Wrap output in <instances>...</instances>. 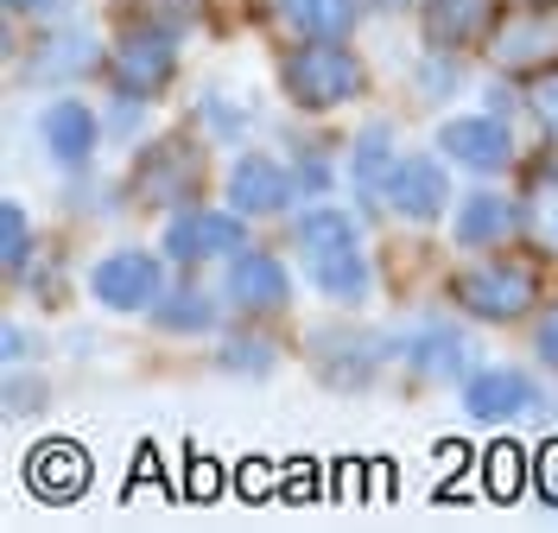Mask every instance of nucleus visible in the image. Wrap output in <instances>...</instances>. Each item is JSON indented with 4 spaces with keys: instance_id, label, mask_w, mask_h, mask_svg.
Here are the masks:
<instances>
[{
    "instance_id": "nucleus-2",
    "label": "nucleus",
    "mask_w": 558,
    "mask_h": 533,
    "mask_svg": "<svg viewBox=\"0 0 558 533\" xmlns=\"http://www.w3.org/2000/svg\"><path fill=\"white\" fill-rule=\"evenodd\" d=\"M89 292L102 299L108 312H146V305H159V261L140 249L108 254L102 267L89 274Z\"/></svg>"
},
{
    "instance_id": "nucleus-5",
    "label": "nucleus",
    "mask_w": 558,
    "mask_h": 533,
    "mask_svg": "<svg viewBox=\"0 0 558 533\" xmlns=\"http://www.w3.org/2000/svg\"><path fill=\"white\" fill-rule=\"evenodd\" d=\"M438 146L451 153L457 166H476V172H501L508 166V128L501 121H483V114H470V121H451L445 134H438Z\"/></svg>"
},
{
    "instance_id": "nucleus-18",
    "label": "nucleus",
    "mask_w": 558,
    "mask_h": 533,
    "mask_svg": "<svg viewBox=\"0 0 558 533\" xmlns=\"http://www.w3.org/2000/svg\"><path fill=\"white\" fill-rule=\"evenodd\" d=\"M299 249L324 254V249H355V222L343 210H305L299 216Z\"/></svg>"
},
{
    "instance_id": "nucleus-24",
    "label": "nucleus",
    "mask_w": 558,
    "mask_h": 533,
    "mask_svg": "<svg viewBox=\"0 0 558 533\" xmlns=\"http://www.w3.org/2000/svg\"><path fill=\"white\" fill-rule=\"evenodd\" d=\"M7 7H13V13H33V7H45V0H7Z\"/></svg>"
},
{
    "instance_id": "nucleus-23",
    "label": "nucleus",
    "mask_w": 558,
    "mask_h": 533,
    "mask_svg": "<svg viewBox=\"0 0 558 533\" xmlns=\"http://www.w3.org/2000/svg\"><path fill=\"white\" fill-rule=\"evenodd\" d=\"M539 355H546V362L558 368V312L546 318V330H539Z\"/></svg>"
},
{
    "instance_id": "nucleus-20",
    "label": "nucleus",
    "mask_w": 558,
    "mask_h": 533,
    "mask_svg": "<svg viewBox=\"0 0 558 533\" xmlns=\"http://www.w3.org/2000/svg\"><path fill=\"white\" fill-rule=\"evenodd\" d=\"M204 114H209V128H216V134H242V121H247L242 108L229 102V96H216V89L204 96Z\"/></svg>"
},
{
    "instance_id": "nucleus-16",
    "label": "nucleus",
    "mask_w": 558,
    "mask_h": 533,
    "mask_svg": "<svg viewBox=\"0 0 558 533\" xmlns=\"http://www.w3.org/2000/svg\"><path fill=\"white\" fill-rule=\"evenodd\" d=\"M349 0H286V20H292V33L305 38H337L349 26Z\"/></svg>"
},
{
    "instance_id": "nucleus-17",
    "label": "nucleus",
    "mask_w": 558,
    "mask_h": 533,
    "mask_svg": "<svg viewBox=\"0 0 558 533\" xmlns=\"http://www.w3.org/2000/svg\"><path fill=\"white\" fill-rule=\"evenodd\" d=\"M38 64L51 76H83L89 64H96V38L89 33H51L45 45H38Z\"/></svg>"
},
{
    "instance_id": "nucleus-6",
    "label": "nucleus",
    "mask_w": 558,
    "mask_h": 533,
    "mask_svg": "<svg viewBox=\"0 0 558 533\" xmlns=\"http://www.w3.org/2000/svg\"><path fill=\"white\" fill-rule=\"evenodd\" d=\"M387 204L400 216H413V222H432V216L445 210V172L432 159H400L387 172Z\"/></svg>"
},
{
    "instance_id": "nucleus-1",
    "label": "nucleus",
    "mask_w": 558,
    "mask_h": 533,
    "mask_svg": "<svg viewBox=\"0 0 558 533\" xmlns=\"http://www.w3.org/2000/svg\"><path fill=\"white\" fill-rule=\"evenodd\" d=\"M286 89H292V102H305V108H337L349 102L355 89H362V64L349 58L343 45H305V51H292L286 58Z\"/></svg>"
},
{
    "instance_id": "nucleus-21",
    "label": "nucleus",
    "mask_w": 558,
    "mask_h": 533,
    "mask_svg": "<svg viewBox=\"0 0 558 533\" xmlns=\"http://www.w3.org/2000/svg\"><path fill=\"white\" fill-rule=\"evenodd\" d=\"M222 362H229V368H254V375H267V368H274V350H267V343H235Z\"/></svg>"
},
{
    "instance_id": "nucleus-12",
    "label": "nucleus",
    "mask_w": 558,
    "mask_h": 533,
    "mask_svg": "<svg viewBox=\"0 0 558 533\" xmlns=\"http://www.w3.org/2000/svg\"><path fill=\"white\" fill-rule=\"evenodd\" d=\"M305 274H312L330 299H368V267H362V254L355 249H324V254H305Z\"/></svg>"
},
{
    "instance_id": "nucleus-4",
    "label": "nucleus",
    "mask_w": 558,
    "mask_h": 533,
    "mask_svg": "<svg viewBox=\"0 0 558 533\" xmlns=\"http://www.w3.org/2000/svg\"><path fill=\"white\" fill-rule=\"evenodd\" d=\"M457 299L476 312V318H514L526 312V299H533V280H526L521 267H483V274H463L457 280Z\"/></svg>"
},
{
    "instance_id": "nucleus-3",
    "label": "nucleus",
    "mask_w": 558,
    "mask_h": 533,
    "mask_svg": "<svg viewBox=\"0 0 558 533\" xmlns=\"http://www.w3.org/2000/svg\"><path fill=\"white\" fill-rule=\"evenodd\" d=\"M166 76H172V38H166V26H134V33L114 45V83L128 96L166 89Z\"/></svg>"
},
{
    "instance_id": "nucleus-15",
    "label": "nucleus",
    "mask_w": 558,
    "mask_h": 533,
    "mask_svg": "<svg viewBox=\"0 0 558 533\" xmlns=\"http://www.w3.org/2000/svg\"><path fill=\"white\" fill-rule=\"evenodd\" d=\"M393 166H400V159H393V134H387V128H368L362 141L349 146V172H355L362 191H381Z\"/></svg>"
},
{
    "instance_id": "nucleus-11",
    "label": "nucleus",
    "mask_w": 558,
    "mask_h": 533,
    "mask_svg": "<svg viewBox=\"0 0 558 533\" xmlns=\"http://www.w3.org/2000/svg\"><path fill=\"white\" fill-rule=\"evenodd\" d=\"M229 299L247 305V312H279V305H286V274H279L274 254H235Z\"/></svg>"
},
{
    "instance_id": "nucleus-8",
    "label": "nucleus",
    "mask_w": 558,
    "mask_h": 533,
    "mask_svg": "<svg viewBox=\"0 0 558 533\" xmlns=\"http://www.w3.org/2000/svg\"><path fill=\"white\" fill-rule=\"evenodd\" d=\"M242 249V222L216 210H184L172 222V254L178 261H209V254H235Z\"/></svg>"
},
{
    "instance_id": "nucleus-14",
    "label": "nucleus",
    "mask_w": 558,
    "mask_h": 533,
    "mask_svg": "<svg viewBox=\"0 0 558 533\" xmlns=\"http://www.w3.org/2000/svg\"><path fill=\"white\" fill-rule=\"evenodd\" d=\"M514 229V204L508 197H470L463 204V216H457V242H470V249H483V242H501Z\"/></svg>"
},
{
    "instance_id": "nucleus-7",
    "label": "nucleus",
    "mask_w": 558,
    "mask_h": 533,
    "mask_svg": "<svg viewBox=\"0 0 558 533\" xmlns=\"http://www.w3.org/2000/svg\"><path fill=\"white\" fill-rule=\"evenodd\" d=\"M463 400H470V413H476V420H521V413L539 407V388H533L526 375H514V368H488V375L470 381Z\"/></svg>"
},
{
    "instance_id": "nucleus-22",
    "label": "nucleus",
    "mask_w": 558,
    "mask_h": 533,
    "mask_svg": "<svg viewBox=\"0 0 558 533\" xmlns=\"http://www.w3.org/2000/svg\"><path fill=\"white\" fill-rule=\"evenodd\" d=\"M20 261H26V210L7 204V267H20Z\"/></svg>"
},
{
    "instance_id": "nucleus-13",
    "label": "nucleus",
    "mask_w": 558,
    "mask_h": 533,
    "mask_svg": "<svg viewBox=\"0 0 558 533\" xmlns=\"http://www.w3.org/2000/svg\"><path fill=\"white\" fill-rule=\"evenodd\" d=\"M407 362L418 375H457L463 368V337L451 324H425L418 337H407Z\"/></svg>"
},
{
    "instance_id": "nucleus-10",
    "label": "nucleus",
    "mask_w": 558,
    "mask_h": 533,
    "mask_svg": "<svg viewBox=\"0 0 558 533\" xmlns=\"http://www.w3.org/2000/svg\"><path fill=\"white\" fill-rule=\"evenodd\" d=\"M45 146H51V159L58 166H83L89 153H96V114L83 102H58V108H45Z\"/></svg>"
},
{
    "instance_id": "nucleus-19",
    "label": "nucleus",
    "mask_w": 558,
    "mask_h": 533,
    "mask_svg": "<svg viewBox=\"0 0 558 533\" xmlns=\"http://www.w3.org/2000/svg\"><path fill=\"white\" fill-rule=\"evenodd\" d=\"M209 318H216V312H209V299H197V292H172V299L159 305V324H172V330H191V324L209 330Z\"/></svg>"
},
{
    "instance_id": "nucleus-9",
    "label": "nucleus",
    "mask_w": 558,
    "mask_h": 533,
    "mask_svg": "<svg viewBox=\"0 0 558 533\" xmlns=\"http://www.w3.org/2000/svg\"><path fill=\"white\" fill-rule=\"evenodd\" d=\"M229 197H235V210H247V216H274V210H286V197H292V178L279 172L274 159H242L235 166V178H229Z\"/></svg>"
}]
</instances>
